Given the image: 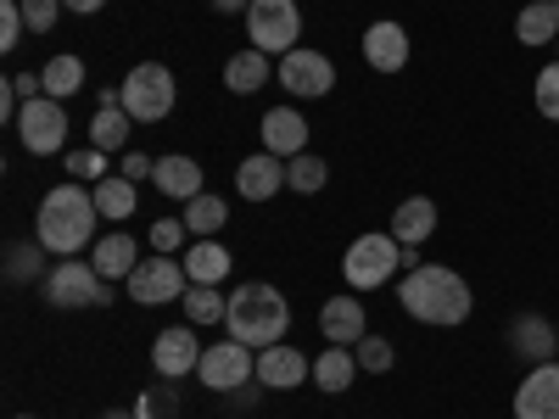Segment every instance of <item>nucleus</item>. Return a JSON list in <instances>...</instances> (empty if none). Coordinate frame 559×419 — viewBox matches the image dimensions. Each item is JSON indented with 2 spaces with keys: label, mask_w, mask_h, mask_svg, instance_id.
Wrapping results in <instances>:
<instances>
[{
  "label": "nucleus",
  "mask_w": 559,
  "mask_h": 419,
  "mask_svg": "<svg viewBox=\"0 0 559 419\" xmlns=\"http://www.w3.org/2000/svg\"><path fill=\"white\" fill-rule=\"evenodd\" d=\"M96 224H102V207H96V191L79 179L45 191L39 213H34V241L51 252V258H79L96 247Z\"/></svg>",
  "instance_id": "f257e3e1"
},
{
  "label": "nucleus",
  "mask_w": 559,
  "mask_h": 419,
  "mask_svg": "<svg viewBox=\"0 0 559 419\" xmlns=\"http://www.w3.org/2000/svg\"><path fill=\"white\" fill-rule=\"evenodd\" d=\"M397 302H403L408 319L437 324V331H453V324H464V319H471V308H476L471 286H464V274H453V268H442V263L408 268V274L397 279Z\"/></svg>",
  "instance_id": "f03ea898"
},
{
  "label": "nucleus",
  "mask_w": 559,
  "mask_h": 419,
  "mask_svg": "<svg viewBox=\"0 0 559 419\" xmlns=\"http://www.w3.org/2000/svg\"><path fill=\"white\" fill-rule=\"evenodd\" d=\"M286 324H292V308L286 297H280V286H269V279H247L241 291H229V319L224 331L247 342V347H280L286 342Z\"/></svg>",
  "instance_id": "7ed1b4c3"
},
{
  "label": "nucleus",
  "mask_w": 559,
  "mask_h": 419,
  "mask_svg": "<svg viewBox=\"0 0 559 419\" xmlns=\"http://www.w3.org/2000/svg\"><path fill=\"white\" fill-rule=\"evenodd\" d=\"M39 297L51 308H107L112 302V279H102L90 258H57L51 274L39 279Z\"/></svg>",
  "instance_id": "20e7f679"
},
{
  "label": "nucleus",
  "mask_w": 559,
  "mask_h": 419,
  "mask_svg": "<svg viewBox=\"0 0 559 419\" xmlns=\"http://www.w3.org/2000/svg\"><path fill=\"white\" fill-rule=\"evenodd\" d=\"M392 268H403V247L392 229H369V236H358L342 258V274H347V286L353 291H381Z\"/></svg>",
  "instance_id": "39448f33"
},
{
  "label": "nucleus",
  "mask_w": 559,
  "mask_h": 419,
  "mask_svg": "<svg viewBox=\"0 0 559 419\" xmlns=\"http://www.w3.org/2000/svg\"><path fill=\"white\" fill-rule=\"evenodd\" d=\"M297 34H302L297 0H252V7H247V39H252V51L292 57L297 51Z\"/></svg>",
  "instance_id": "423d86ee"
},
{
  "label": "nucleus",
  "mask_w": 559,
  "mask_h": 419,
  "mask_svg": "<svg viewBox=\"0 0 559 419\" xmlns=\"http://www.w3.org/2000/svg\"><path fill=\"white\" fill-rule=\"evenodd\" d=\"M174 101H179V84H174V73L163 62L129 68V79H123V112L134 123H163L174 112Z\"/></svg>",
  "instance_id": "0eeeda50"
},
{
  "label": "nucleus",
  "mask_w": 559,
  "mask_h": 419,
  "mask_svg": "<svg viewBox=\"0 0 559 419\" xmlns=\"http://www.w3.org/2000/svg\"><path fill=\"white\" fill-rule=\"evenodd\" d=\"M129 286V302L134 308H163V302H185V291H191V274H185L179 258H140V268L123 279Z\"/></svg>",
  "instance_id": "6e6552de"
},
{
  "label": "nucleus",
  "mask_w": 559,
  "mask_h": 419,
  "mask_svg": "<svg viewBox=\"0 0 559 419\" xmlns=\"http://www.w3.org/2000/svg\"><path fill=\"white\" fill-rule=\"evenodd\" d=\"M197 381H202L207 392H241L247 381H258V358H252V347H247V342L224 336V342H213V347L202 352Z\"/></svg>",
  "instance_id": "1a4fd4ad"
},
{
  "label": "nucleus",
  "mask_w": 559,
  "mask_h": 419,
  "mask_svg": "<svg viewBox=\"0 0 559 419\" xmlns=\"http://www.w3.org/2000/svg\"><path fill=\"white\" fill-rule=\"evenodd\" d=\"M17 140H23V152H34V157H57L68 146V112H62V101H51V96L23 101Z\"/></svg>",
  "instance_id": "9d476101"
},
{
  "label": "nucleus",
  "mask_w": 559,
  "mask_h": 419,
  "mask_svg": "<svg viewBox=\"0 0 559 419\" xmlns=\"http://www.w3.org/2000/svg\"><path fill=\"white\" fill-rule=\"evenodd\" d=\"M280 84L292 89L297 101H319V96H331L336 89V62L324 57V51H308V45H297L292 57H280Z\"/></svg>",
  "instance_id": "9b49d317"
},
{
  "label": "nucleus",
  "mask_w": 559,
  "mask_h": 419,
  "mask_svg": "<svg viewBox=\"0 0 559 419\" xmlns=\"http://www.w3.org/2000/svg\"><path fill=\"white\" fill-rule=\"evenodd\" d=\"M202 342L191 324H168V331H157L152 342V369H157V381H185V375H197L202 369Z\"/></svg>",
  "instance_id": "f8f14e48"
},
{
  "label": "nucleus",
  "mask_w": 559,
  "mask_h": 419,
  "mask_svg": "<svg viewBox=\"0 0 559 419\" xmlns=\"http://www.w3.org/2000/svg\"><path fill=\"white\" fill-rule=\"evenodd\" d=\"M515 419H559V358L526 369L515 386Z\"/></svg>",
  "instance_id": "ddd939ff"
},
{
  "label": "nucleus",
  "mask_w": 559,
  "mask_h": 419,
  "mask_svg": "<svg viewBox=\"0 0 559 419\" xmlns=\"http://www.w3.org/2000/svg\"><path fill=\"white\" fill-rule=\"evenodd\" d=\"M302 381H313V363L302 358V347H263L258 352V386L263 392H297Z\"/></svg>",
  "instance_id": "4468645a"
},
{
  "label": "nucleus",
  "mask_w": 559,
  "mask_h": 419,
  "mask_svg": "<svg viewBox=\"0 0 559 419\" xmlns=\"http://www.w3.org/2000/svg\"><path fill=\"white\" fill-rule=\"evenodd\" d=\"M364 62L376 68V73H403L408 68V28L381 17V23H369L364 28Z\"/></svg>",
  "instance_id": "2eb2a0df"
},
{
  "label": "nucleus",
  "mask_w": 559,
  "mask_h": 419,
  "mask_svg": "<svg viewBox=\"0 0 559 419\" xmlns=\"http://www.w3.org/2000/svg\"><path fill=\"white\" fill-rule=\"evenodd\" d=\"M319 331H324V342L331 347H358L364 336H369V313H364V302L358 297H331L319 308Z\"/></svg>",
  "instance_id": "dca6fc26"
},
{
  "label": "nucleus",
  "mask_w": 559,
  "mask_h": 419,
  "mask_svg": "<svg viewBox=\"0 0 559 419\" xmlns=\"http://www.w3.org/2000/svg\"><path fill=\"white\" fill-rule=\"evenodd\" d=\"M263 152H274V157H302L308 152V118L297 112V107H269L263 112Z\"/></svg>",
  "instance_id": "f3484780"
},
{
  "label": "nucleus",
  "mask_w": 559,
  "mask_h": 419,
  "mask_svg": "<svg viewBox=\"0 0 559 419\" xmlns=\"http://www.w3.org/2000/svg\"><path fill=\"white\" fill-rule=\"evenodd\" d=\"M236 191L247 202H269L274 191H286V157H274V152H252L241 168H236Z\"/></svg>",
  "instance_id": "a211bd4d"
},
{
  "label": "nucleus",
  "mask_w": 559,
  "mask_h": 419,
  "mask_svg": "<svg viewBox=\"0 0 559 419\" xmlns=\"http://www.w3.org/2000/svg\"><path fill=\"white\" fill-rule=\"evenodd\" d=\"M509 347H515L526 363H554L559 358V331L543 313H521L515 324H509Z\"/></svg>",
  "instance_id": "6ab92c4d"
},
{
  "label": "nucleus",
  "mask_w": 559,
  "mask_h": 419,
  "mask_svg": "<svg viewBox=\"0 0 559 419\" xmlns=\"http://www.w3.org/2000/svg\"><path fill=\"white\" fill-rule=\"evenodd\" d=\"M152 184H157L168 202H197V196H202V163L185 157V152H168V157H157Z\"/></svg>",
  "instance_id": "aec40b11"
},
{
  "label": "nucleus",
  "mask_w": 559,
  "mask_h": 419,
  "mask_svg": "<svg viewBox=\"0 0 559 419\" xmlns=\"http://www.w3.org/2000/svg\"><path fill=\"white\" fill-rule=\"evenodd\" d=\"M392 236H397V247H426L437 236V202L431 196H408L392 213Z\"/></svg>",
  "instance_id": "412c9836"
},
{
  "label": "nucleus",
  "mask_w": 559,
  "mask_h": 419,
  "mask_svg": "<svg viewBox=\"0 0 559 419\" xmlns=\"http://www.w3.org/2000/svg\"><path fill=\"white\" fill-rule=\"evenodd\" d=\"M353 381H358V352H353V347H324V352L313 358V386H319L324 397L353 392Z\"/></svg>",
  "instance_id": "4be33fe9"
},
{
  "label": "nucleus",
  "mask_w": 559,
  "mask_h": 419,
  "mask_svg": "<svg viewBox=\"0 0 559 419\" xmlns=\"http://www.w3.org/2000/svg\"><path fill=\"white\" fill-rule=\"evenodd\" d=\"M90 263H96L102 279H129L140 268V247L123 236V229H112V236H102L96 247H90Z\"/></svg>",
  "instance_id": "5701e85b"
},
{
  "label": "nucleus",
  "mask_w": 559,
  "mask_h": 419,
  "mask_svg": "<svg viewBox=\"0 0 559 419\" xmlns=\"http://www.w3.org/2000/svg\"><path fill=\"white\" fill-rule=\"evenodd\" d=\"M185 263V274H191V286H224V274H229V247H218V236H207V241H197L191 252L179 258Z\"/></svg>",
  "instance_id": "b1692460"
},
{
  "label": "nucleus",
  "mask_w": 559,
  "mask_h": 419,
  "mask_svg": "<svg viewBox=\"0 0 559 419\" xmlns=\"http://www.w3.org/2000/svg\"><path fill=\"white\" fill-rule=\"evenodd\" d=\"M269 79H274V68H269V57H263V51H252V45L224 62V84H229V96H258V89H263Z\"/></svg>",
  "instance_id": "393cba45"
},
{
  "label": "nucleus",
  "mask_w": 559,
  "mask_h": 419,
  "mask_svg": "<svg viewBox=\"0 0 559 419\" xmlns=\"http://www.w3.org/2000/svg\"><path fill=\"white\" fill-rule=\"evenodd\" d=\"M521 45H559V7L554 0H526V12L515 17Z\"/></svg>",
  "instance_id": "a878e982"
},
{
  "label": "nucleus",
  "mask_w": 559,
  "mask_h": 419,
  "mask_svg": "<svg viewBox=\"0 0 559 419\" xmlns=\"http://www.w3.org/2000/svg\"><path fill=\"white\" fill-rule=\"evenodd\" d=\"M39 79H45V96H51V101H68V96H79V89H84V62L73 57V51H62V57H51V62H45L39 68Z\"/></svg>",
  "instance_id": "bb28decb"
},
{
  "label": "nucleus",
  "mask_w": 559,
  "mask_h": 419,
  "mask_svg": "<svg viewBox=\"0 0 559 419\" xmlns=\"http://www.w3.org/2000/svg\"><path fill=\"white\" fill-rule=\"evenodd\" d=\"M129 129H134V118L123 107H96V118H90V146L112 157V152H123Z\"/></svg>",
  "instance_id": "cd10ccee"
},
{
  "label": "nucleus",
  "mask_w": 559,
  "mask_h": 419,
  "mask_svg": "<svg viewBox=\"0 0 559 419\" xmlns=\"http://www.w3.org/2000/svg\"><path fill=\"white\" fill-rule=\"evenodd\" d=\"M324 184H331V163H324V157L302 152V157L286 163V191H297V196H319Z\"/></svg>",
  "instance_id": "c85d7f7f"
},
{
  "label": "nucleus",
  "mask_w": 559,
  "mask_h": 419,
  "mask_svg": "<svg viewBox=\"0 0 559 419\" xmlns=\"http://www.w3.org/2000/svg\"><path fill=\"white\" fill-rule=\"evenodd\" d=\"M90 191H96L102 218H112V224H123L134 213V179H123V173H107L102 184H90Z\"/></svg>",
  "instance_id": "c756f323"
},
{
  "label": "nucleus",
  "mask_w": 559,
  "mask_h": 419,
  "mask_svg": "<svg viewBox=\"0 0 559 419\" xmlns=\"http://www.w3.org/2000/svg\"><path fill=\"white\" fill-rule=\"evenodd\" d=\"M51 268H45V247L39 241H12L7 247V279L12 286H28V279H45Z\"/></svg>",
  "instance_id": "7c9ffc66"
},
{
  "label": "nucleus",
  "mask_w": 559,
  "mask_h": 419,
  "mask_svg": "<svg viewBox=\"0 0 559 419\" xmlns=\"http://www.w3.org/2000/svg\"><path fill=\"white\" fill-rule=\"evenodd\" d=\"M224 218H229V207L218 202V196H197V202H185V229H191V236L197 241H207V236H218V229H224Z\"/></svg>",
  "instance_id": "2f4dec72"
},
{
  "label": "nucleus",
  "mask_w": 559,
  "mask_h": 419,
  "mask_svg": "<svg viewBox=\"0 0 559 419\" xmlns=\"http://www.w3.org/2000/svg\"><path fill=\"white\" fill-rule=\"evenodd\" d=\"M185 319L191 324H224L229 319V297L218 286H191L185 291Z\"/></svg>",
  "instance_id": "473e14b6"
},
{
  "label": "nucleus",
  "mask_w": 559,
  "mask_h": 419,
  "mask_svg": "<svg viewBox=\"0 0 559 419\" xmlns=\"http://www.w3.org/2000/svg\"><path fill=\"white\" fill-rule=\"evenodd\" d=\"M134 414H140V419H179V392H174V381H157L152 392H140Z\"/></svg>",
  "instance_id": "72a5a7b5"
},
{
  "label": "nucleus",
  "mask_w": 559,
  "mask_h": 419,
  "mask_svg": "<svg viewBox=\"0 0 559 419\" xmlns=\"http://www.w3.org/2000/svg\"><path fill=\"white\" fill-rule=\"evenodd\" d=\"M353 352H358V369H369V375H386V369L397 363V347L386 336H364Z\"/></svg>",
  "instance_id": "f704fd0d"
},
{
  "label": "nucleus",
  "mask_w": 559,
  "mask_h": 419,
  "mask_svg": "<svg viewBox=\"0 0 559 419\" xmlns=\"http://www.w3.org/2000/svg\"><path fill=\"white\" fill-rule=\"evenodd\" d=\"M68 179H79V184H102V179H107V152H96V146L68 152Z\"/></svg>",
  "instance_id": "c9c22d12"
},
{
  "label": "nucleus",
  "mask_w": 559,
  "mask_h": 419,
  "mask_svg": "<svg viewBox=\"0 0 559 419\" xmlns=\"http://www.w3.org/2000/svg\"><path fill=\"white\" fill-rule=\"evenodd\" d=\"M532 101H537V112H543L548 123H559V62H548V68L537 73V84H532Z\"/></svg>",
  "instance_id": "e433bc0d"
},
{
  "label": "nucleus",
  "mask_w": 559,
  "mask_h": 419,
  "mask_svg": "<svg viewBox=\"0 0 559 419\" xmlns=\"http://www.w3.org/2000/svg\"><path fill=\"white\" fill-rule=\"evenodd\" d=\"M23 34H28V17H23V7H17V0H0V51H17V45H23Z\"/></svg>",
  "instance_id": "4c0bfd02"
},
{
  "label": "nucleus",
  "mask_w": 559,
  "mask_h": 419,
  "mask_svg": "<svg viewBox=\"0 0 559 419\" xmlns=\"http://www.w3.org/2000/svg\"><path fill=\"white\" fill-rule=\"evenodd\" d=\"M17 7H23V17H28V34H51L57 17L68 12L62 0H17Z\"/></svg>",
  "instance_id": "58836bf2"
},
{
  "label": "nucleus",
  "mask_w": 559,
  "mask_h": 419,
  "mask_svg": "<svg viewBox=\"0 0 559 419\" xmlns=\"http://www.w3.org/2000/svg\"><path fill=\"white\" fill-rule=\"evenodd\" d=\"M185 236H191V229H185V218H157V224H152V252H163V258H179Z\"/></svg>",
  "instance_id": "ea45409f"
},
{
  "label": "nucleus",
  "mask_w": 559,
  "mask_h": 419,
  "mask_svg": "<svg viewBox=\"0 0 559 419\" xmlns=\"http://www.w3.org/2000/svg\"><path fill=\"white\" fill-rule=\"evenodd\" d=\"M118 173L140 184V179H152V173H157V157H146V152H123V157H118Z\"/></svg>",
  "instance_id": "a19ab883"
},
{
  "label": "nucleus",
  "mask_w": 559,
  "mask_h": 419,
  "mask_svg": "<svg viewBox=\"0 0 559 419\" xmlns=\"http://www.w3.org/2000/svg\"><path fill=\"white\" fill-rule=\"evenodd\" d=\"M62 7H68L73 17H96V12L107 7V0H62Z\"/></svg>",
  "instance_id": "79ce46f5"
},
{
  "label": "nucleus",
  "mask_w": 559,
  "mask_h": 419,
  "mask_svg": "<svg viewBox=\"0 0 559 419\" xmlns=\"http://www.w3.org/2000/svg\"><path fill=\"white\" fill-rule=\"evenodd\" d=\"M96 107H123V89H96Z\"/></svg>",
  "instance_id": "37998d69"
},
{
  "label": "nucleus",
  "mask_w": 559,
  "mask_h": 419,
  "mask_svg": "<svg viewBox=\"0 0 559 419\" xmlns=\"http://www.w3.org/2000/svg\"><path fill=\"white\" fill-rule=\"evenodd\" d=\"M252 0H213V12H247Z\"/></svg>",
  "instance_id": "c03bdc74"
},
{
  "label": "nucleus",
  "mask_w": 559,
  "mask_h": 419,
  "mask_svg": "<svg viewBox=\"0 0 559 419\" xmlns=\"http://www.w3.org/2000/svg\"><path fill=\"white\" fill-rule=\"evenodd\" d=\"M102 419H140V414H123V408H107Z\"/></svg>",
  "instance_id": "a18cd8bd"
},
{
  "label": "nucleus",
  "mask_w": 559,
  "mask_h": 419,
  "mask_svg": "<svg viewBox=\"0 0 559 419\" xmlns=\"http://www.w3.org/2000/svg\"><path fill=\"white\" fill-rule=\"evenodd\" d=\"M17 419H34V414H17Z\"/></svg>",
  "instance_id": "49530a36"
},
{
  "label": "nucleus",
  "mask_w": 559,
  "mask_h": 419,
  "mask_svg": "<svg viewBox=\"0 0 559 419\" xmlns=\"http://www.w3.org/2000/svg\"><path fill=\"white\" fill-rule=\"evenodd\" d=\"M554 7H559V0H554Z\"/></svg>",
  "instance_id": "de8ad7c7"
}]
</instances>
